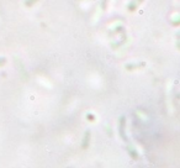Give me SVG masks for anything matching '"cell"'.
Listing matches in <instances>:
<instances>
[{"instance_id":"obj_1","label":"cell","mask_w":180,"mask_h":168,"mask_svg":"<svg viewBox=\"0 0 180 168\" xmlns=\"http://www.w3.org/2000/svg\"><path fill=\"white\" fill-rule=\"evenodd\" d=\"M120 135L125 141L127 140L126 135H125V118H121V120H120Z\"/></svg>"},{"instance_id":"obj_2","label":"cell","mask_w":180,"mask_h":168,"mask_svg":"<svg viewBox=\"0 0 180 168\" xmlns=\"http://www.w3.org/2000/svg\"><path fill=\"white\" fill-rule=\"evenodd\" d=\"M89 131L86 132V135H85V140H84V145H83V147H86L88 146V142H89Z\"/></svg>"},{"instance_id":"obj_3","label":"cell","mask_w":180,"mask_h":168,"mask_svg":"<svg viewBox=\"0 0 180 168\" xmlns=\"http://www.w3.org/2000/svg\"><path fill=\"white\" fill-rule=\"evenodd\" d=\"M35 1H36V0H27V1H26V4H27V5L30 6V5H32V4L35 2Z\"/></svg>"}]
</instances>
